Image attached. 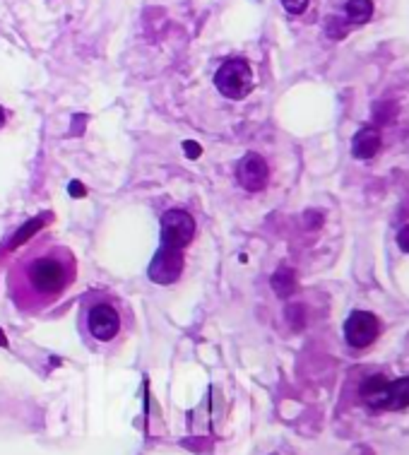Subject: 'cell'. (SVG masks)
Masks as SVG:
<instances>
[{
    "label": "cell",
    "mask_w": 409,
    "mask_h": 455,
    "mask_svg": "<svg viewBox=\"0 0 409 455\" xmlns=\"http://www.w3.org/2000/svg\"><path fill=\"white\" fill-rule=\"evenodd\" d=\"M80 265L65 244L36 237L8 265L5 289L13 306L24 316H41L70 294Z\"/></svg>",
    "instance_id": "6da1fadb"
},
{
    "label": "cell",
    "mask_w": 409,
    "mask_h": 455,
    "mask_svg": "<svg viewBox=\"0 0 409 455\" xmlns=\"http://www.w3.org/2000/svg\"><path fill=\"white\" fill-rule=\"evenodd\" d=\"M77 330L92 352H118L135 330V313L123 296L109 289H92L82 296Z\"/></svg>",
    "instance_id": "7a4b0ae2"
},
{
    "label": "cell",
    "mask_w": 409,
    "mask_h": 455,
    "mask_svg": "<svg viewBox=\"0 0 409 455\" xmlns=\"http://www.w3.org/2000/svg\"><path fill=\"white\" fill-rule=\"evenodd\" d=\"M214 90L227 102H243L255 87L253 67L246 58H227L214 70Z\"/></svg>",
    "instance_id": "3957f363"
},
{
    "label": "cell",
    "mask_w": 409,
    "mask_h": 455,
    "mask_svg": "<svg viewBox=\"0 0 409 455\" xmlns=\"http://www.w3.org/2000/svg\"><path fill=\"white\" fill-rule=\"evenodd\" d=\"M378 333H380L378 318L369 311H354L347 321H344V340H347L354 349H364V347H369V344H374Z\"/></svg>",
    "instance_id": "277c9868"
},
{
    "label": "cell",
    "mask_w": 409,
    "mask_h": 455,
    "mask_svg": "<svg viewBox=\"0 0 409 455\" xmlns=\"http://www.w3.org/2000/svg\"><path fill=\"white\" fill-rule=\"evenodd\" d=\"M239 181L246 191H253V193L263 191L267 186V181H270V166H267V161L263 157L250 152V154H246L239 164Z\"/></svg>",
    "instance_id": "5b68a950"
},
{
    "label": "cell",
    "mask_w": 409,
    "mask_h": 455,
    "mask_svg": "<svg viewBox=\"0 0 409 455\" xmlns=\"http://www.w3.org/2000/svg\"><path fill=\"white\" fill-rule=\"evenodd\" d=\"M380 150V130L374 125H364L351 140V152L356 159H371Z\"/></svg>",
    "instance_id": "8992f818"
},
{
    "label": "cell",
    "mask_w": 409,
    "mask_h": 455,
    "mask_svg": "<svg viewBox=\"0 0 409 455\" xmlns=\"http://www.w3.org/2000/svg\"><path fill=\"white\" fill-rule=\"evenodd\" d=\"M387 383L390 381L385 376H371L361 385V400L371 407V410H385V395H387Z\"/></svg>",
    "instance_id": "52a82bcc"
},
{
    "label": "cell",
    "mask_w": 409,
    "mask_h": 455,
    "mask_svg": "<svg viewBox=\"0 0 409 455\" xmlns=\"http://www.w3.org/2000/svg\"><path fill=\"white\" fill-rule=\"evenodd\" d=\"M409 407V376L387 383L385 410H407Z\"/></svg>",
    "instance_id": "ba28073f"
},
{
    "label": "cell",
    "mask_w": 409,
    "mask_h": 455,
    "mask_svg": "<svg viewBox=\"0 0 409 455\" xmlns=\"http://www.w3.org/2000/svg\"><path fill=\"white\" fill-rule=\"evenodd\" d=\"M344 17L349 24H366L374 17V0H347L344 3Z\"/></svg>",
    "instance_id": "9c48e42d"
},
{
    "label": "cell",
    "mask_w": 409,
    "mask_h": 455,
    "mask_svg": "<svg viewBox=\"0 0 409 455\" xmlns=\"http://www.w3.org/2000/svg\"><path fill=\"white\" fill-rule=\"evenodd\" d=\"M325 31H328V36L330 39H344L347 36V31H349V22L347 19H342V17H328L325 19Z\"/></svg>",
    "instance_id": "30bf717a"
},
{
    "label": "cell",
    "mask_w": 409,
    "mask_h": 455,
    "mask_svg": "<svg viewBox=\"0 0 409 455\" xmlns=\"http://www.w3.org/2000/svg\"><path fill=\"white\" fill-rule=\"evenodd\" d=\"M374 113L378 123H387V121H392V116L397 113V106L392 102H380V104H376Z\"/></svg>",
    "instance_id": "8fae6325"
},
{
    "label": "cell",
    "mask_w": 409,
    "mask_h": 455,
    "mask_svg": "<svg viewBox=\"0 0 409 455\" xmlns=\"http://www.w3.org/2000/svg\"><path fill=\"white\" fill-rule=\"evenodd\" d=\"M282 5H284L287 13H291V15H301V13H306L308 0H282Z\"/></svg>",
    "instance_id": "7c38bea8"
},
{
    "label": "cell",
    "mask_w": 409,
    "mask_h": 455,
    "mask_svg": "<svg viewBox=\"0 0 409 455\" xmlns=\"http://www.w3.org/2000/svg\"><path fill=\"white\" fill-rule=\"evenodd\" d=\"M397 246H400L402 253H409V224L402 227L400 234H397Z\"/></svg>",
    "instance_id": "4fadbf2b"
},
{
    "label": "cell",
    "mask_w": 409,
    "mask_h": 455,
    "mask_svg": "<svg viewBox=\"0 0 409 455\" xmlns=\"http://www.w3.org/2000/svg\"><path fill=\"white\" fill-rule=\"evenodd\" d=\"M5 125V111H3V106H0V128Z\"/></svg>",
    "instance_id": "5bb4252c"
}]
</instances>
